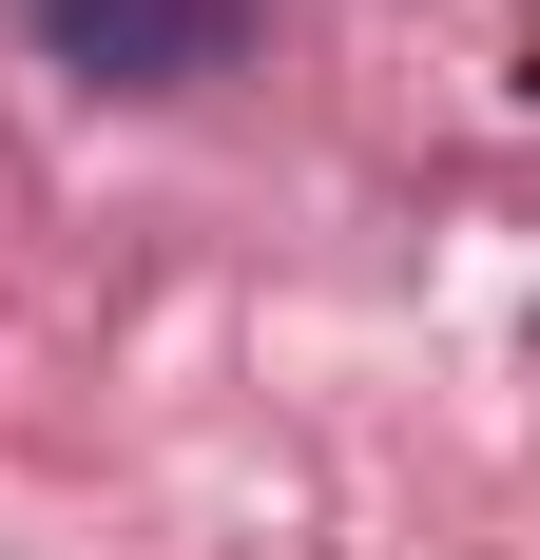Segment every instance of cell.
I'll list each match as a JSON object with an SVG mask.
<instances>
[{"label": "cell", "instance_id": "cell-1", "mask_svg": "<svg viewBox=\"0 0 540 560\" xmlns=\"http://www.w3.org/2000/svg\"><path fill=\"white\" fill-rule=\"evenodd\" d=\"M78 78H116V97H174V78H213L232 39H251V0H20Z\"/></svg>", "mask_w": 540, "mask_h": 560}]
</instances>
